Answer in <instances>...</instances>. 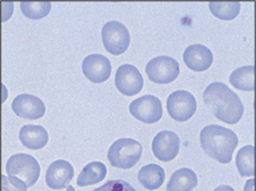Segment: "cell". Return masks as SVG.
Wrapping results in <instances>:
<instances>
[{
	"label": "cell",
	"mask_w": 256,
	"mask_h": 191,
	"mask_svg": "<svg viewBox=\"0 0 256 191\" xmlns=\"http://www.w3.org/2000/svg\"><path fill=\"white\" fill-rule=\"evenodd\" d=\"M50 2H21V11L27 18L40 20L48 15L51 11Z\"/></svg>",
	"instance_id": "7402d4cb"
},
{
	"label": "cell",
	"mask_w": 256,
	"mask_h": 191,
	"mask_svg": "<svg viewBox=\"0 0 256 191\" xmlns=\"http://www.w3.org/2000/svg\"><path fill=\"white\" fill-rule=\"evenodd\" d=\"M198 184L196 173L190 168H180L173 173L167 184V191H192Z\"/></svg>",
	"instance_id": "e0dca14e"
},
{
	"label": "cell",
	"mask_w": 256,
	"mask_h": 191,
	"mask_svg": "<svg viewBox=\"0 0 256 191\" xmlns=\"http://www.w3.org/2000/svg\"><path fill=\"white\" fill-rule=\"evenodd\" d=\"M186 66L194 72H204L213 63V54L202 44H194L186 48L182 54Z\"/></svg>",
	"instance_id": "5bb4252c"
},
{
	"label": "cell",
	"mask_w": 256,
	"mask_h": 191,
	"mask_svg": "<svg viewBox=\"0 0 256 191\" xmlns=\"http://www.w3.org/2000/svg\"><path fill=\"white\" fill-rule=\"evenodd\" d=\"M180 149V138L172 131L157 133L152 140V152L160 161L170 162L176 158Z\"/></svg>",
	"instance_id": "30bf717a"
},
{
	"label": "cell",
	"mask_w": 256,
	"mask_h": 191,
	"mask_svg": "<svg viewBox=\"0 0 256 191\" xmlns=\"http://www.w3.org/2000/svg\"><path fill=\"white\" fill-rule=\"evenodd\" d=\"M106 176V167L102 162L93 161L84 167L78 176V186H88V185L100 183Z\"/></svg>",
	"instance_id": "ac0fdd59"
},
{
	"label": "cell",
	"mask_w": 256,
	"mask_h": 191,
	"mask_svg": "<svg viewBox=\"0 0 256 191\" xmlns=\"http://www.w3.org/2000/svg\"><path fill=\"white\" fill-rule=\"evenodd\" d=\"M254 179H250V180L246 182V186H244V191H254Z\"/></svg>",
	"instance_id": "d4e9b609"
},
{
	"label": "cell",
	"mask_w": 256,
	"mask_h": 191,
	"mask_svg": "<svg viewBox=\"0 0 256 191\" xmlns=\"http://www.w3.org/2000/svg\"><path fill=\"white\" fill-rule=\"evenodd\" d=\"M255 148L254 146H246L240 148L236 156V164L240 174L242 176H254L255 174Z\"/></svg>",
	"instance_id": "ffe728a7"
},
{
	"label": "cell",
	"mask_w": 256,
	"mask_h": 191,
	"mask_svg": "<svg viewBox=\"0 0 256 191\" xmlns=\"http://www.w3.org/2000/svg\"><path fill=\"white\" fill-rule=\"evenodd\" d=\"M130 112L142 122L156 124L162 118V103L156 96L145 94L130 104Z\"/></svg>",
	"instance_id": "ba28073f"
},
{
	"label": "cell",
	"mask_w": 256,
	"mask_h": 191,
	"mask_svg": "<svg viewBox=\"0 0 256 191\" xmlns=\"http://www.w3.org/2000/svg\"><path fill=\"white\" fill-rule=\"evenodd\" d=\"M197 109L194 96L185 90L174 91L167 98V110L173 120L185 122L194 116Z\"/></svg>",
	"instance_id": "8992f818"
},
{
	"label": "cell",
	"mask_w": 256,
	"mask_h": 191,
	"mask_svg": "<svg viewBox=\"0 0 256 191\" xmlns=\"http://www.w3.org/2000/svg\"><path fill=\"white\" fill-rule=\"evenodd\" d=\"M254 66H240V68L234 69L230 75V82L236 88L242 90V91H254Z\"/></svg>",
	"instance_id": "d6986e66"
},
{
	"label": "cell",
	"mask_w": 256,
	"mask_h": 191,
	"mask_svg": "<svg viewBox=\"0 0 256 191\" xmlns=\"http://www.w3.org/2000/svg\"><path fill=\"white\" fill-rule=\"evenodd\" d=\"M82 72L84 75L92 82H104L112 75V63L103 54H88L82 62Z\"/></svg>",
	"instance_id": "8fae6325"
},
{
	"label": "cell",
	"mask_w": 256,
	"mask_h": 191,
	"mask_svg": "<svg viewBox=\"0 0 256 191\" xmlns=\"http://www.w3.org/2000/svg\"><path fill=\"white\" fill-rule=\"evenodd\" d=\"M74 178V167L66 160H57L46 170V184L54 190H60L68 186Z\"/></svg>",
	"instance_id": "4fadbf2b"
},
{
	"label": "cell",
	"mask_w": 256,
	"mask_h": 191,
	"mask_svg": "<svg viewBox=\"0 0 256 191\" xmlns=\"http://www.w3.org/2000/svg\"><path fill=\"white\" fill-rule=\"evenodd\" d=\"M142 154V144L132 138H121L112 144L108 152V160L112 167L128 170L134 167Z\"/></svg>",
	"instance_id": "3957f363"
},
{
	"label": "cell",
	"mask_w": 256,
	"mask_h": 191,
	"mask_svg": "<svg viewBox=\"0 0 256 191\" xmlns=\"http://www.w3.org/2000/svg\"><path fill=\"white\" fill-rule=\"evenodd\" d=\"M116 88L124 96H136L142 91L144 85L140 72L132 64H122L115 75Z\"/></svg>",
	"instance_id": "9c48e42d"
},
{
	"label": "cell",
	"mask_w": 256,
	"mask_h": 191,
	"mask_svg": "<svg viewBox=\"0 0 256 191\" xmlns=\"http://www.w3.org/2000/svg\"><path fill=\"white\" fill-rule=\"evenodd\" d=\"M145 72L152 82L170 84L179 76L180 66L173 57L158 56L148 62Z\"/></svg>",
	"instance_id": "52a82bcc"
},
{
	"label": "cell",
	"mask_w": 256,
	"mask_h": 191,
	"mask_svg": "<svg viewBox=\"0 0 256 191\" xmlns=\"http://www.w3.org/2000/svg\"><path fill=\"white\" fill-rule=\"evenodd\" d=\"M102 40L104 48L109 54L118 56L124 54L130 46V36L124 23L110 21L106 22L102 30Z\"/></svg>",
	"instance_id": "5b68a950"
},
{
	"label": "cell",
	"mask_w": 256,
	"mask_h": 191,
	"mask_svg": "<svg viewBox=\"0 0 256 191\" xmlns=\"http://www.w3.org/2000/svg\"><path fill=\"white\" fill-rule=\"evenodd\" d=\"M92 191H136L132 185H130L127 182L121 180H109L108 183L103 184L100 188H96Z\"/></svg>",
	"instance_id": "cb8c5ba5"
},
{
	"label": "cell",
	"mask_w": 256,
	"mask_h": 191,
	"mask_svg": "<svg viewBox=\"0 0 256 191\" xmlns=\"http://www.w3.org/2000/svg\"><path fill=\"white\" fill-rule=\"evenodd\" d=\"M20 140L28 149L39 150L48 144V133L42 126L24 125L20 131Z\"/></svg>",
	"instance_id": "9a60e30c"
},
{
	"label": "cell",
	"mask_w": 256,
	"mask_h": 191,
	"mask_svg": "<svg viewBox=\"0 0 256 191\" xmlns=\"http://www.w3.org/2000/svg\"><path fill=\"white\" fill-rule=\"evenodd\" d=\"M209 8L212 14L220 20H234L240 11V2H210Z\"/></svg>",
	"instance_id": "44dd1931"
},
{
	"label": "cell",
	"mask_w": 256,
	"mask_h": 191,
	"mask_svg": "<svg viewBox=\"0 0 256 191\" xmlns=\"http://www.w3.org/2000/svg\"><path fill=\"white\" fill-rule=\"evenodd\" d=\"M2 191H27V184L17 176H2Z\"/></svg>",
	"instance_id": "603a6c76"
},
{
	"label": "cell",
	"mask_w": 256,
	"mask_h": 191,
	"mask_svg": "<svg viewBox=\"0 0 256 191\" xmlns=\"http://www.w3.org/2000/svg\"><path fill=\"white\" fill-rule=\"evenodd\" d=\"M11 108L17 116L28 118V120H38L42 118L46 110L45 104L39 97L28 94L17 96L12 100Z\"/></svg>",
	"instance_id": "7c38bea8"
},
{
	"label": "cell",
	"mask_w": 256,
	"mask_h": 191,
	"mask_svg": "<svg viewBox=\"0 0 256 191\" xmlns=\"http://www.w3.org/2000/svg\"><path fill=\"white\" fill-rule=\"evenodd\" d=\"M164 170L155 164H145L138 173V180L145 189L156 190L164 183Z\"/></svg>",
	"instance_id": "2e32d148"
},
{
	"label": "cell",
	"mask_w": 256,
	"mask_h": 191,
	"mask_svg": "<svg viewBox=\"0 0 256 191\" xmlns=\"http://www.w3.org/2000/svg\"><path fill=\"white\" fill-rule=\"evenodd\" d=\"M8 176H17L27 184L28 188L33 186L40 176V164L34 156L29 154H14L6 162Z\"/></svg>",
	"instance_id": "277c9868"
},
{
	"label": "cell",
	"mask_w": 256,
	"mask_h": 191,
	"mask_svg": "<svg viewBox=\"0 0 256 191\" xmlns=\"http://www.w3.org/2000/svg\"><path fill=\"white\" fill-rule=\"evenodd\" d=\"M66 191H75V189L72 186V185H68V186H66Z\"/></svg>",
	"instance_id": "4316f807"
},
{
	"label": "cell",
	"mask_w": 256,
	"mask_h": 191,
	"mask_svg": "<svg viewBox=\"0 0 256 191\" xmlns=\"http://www.w3.org/2000/svg\"><path fill=\"white\" fill-rule=\"evenodd\" d=\"M203 100L215 118L230 125L237 124L244 114V106L240 96L226 84L219 81L206 86L203 92Z\"/></svg>",
	"instance_id": "6da1fadb"
},
{
	"label": "cell",
	"mask_w": 256,
	"mask_h": 191,
	"mask_svg": "<svg viewBox=\"0 0 256 191\" xmlns=\"http://www.w3.org/2000/svg\"><path fill=\"white\" fill-rule=\"evenodd\" d=\"M200 140L206 154L220 164H230L238 146L237 134L232 130L219 125L206 126L200 131Z\"/></svg>",
	"instance_id": "7a4b0ae2"
},
{
	"label": "cell",
	"mask_w": 256,
	"mask_h": 191,
	"mask_svg": "<svg viewBox=\"0 0 256 191\" xmlns=\"http://www.w3.org/2000/svg\"><path fill=\"white\" fill-rule=\"evenodd\" d=\"M214 191H234V189L232 186H230V185H220Z\"/></svg>",
	"instance_id": "484cf974"
}]
</instances>
